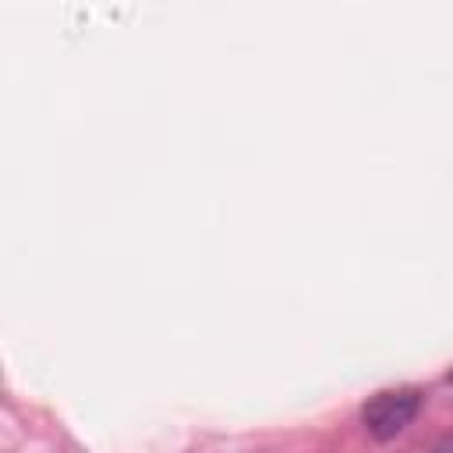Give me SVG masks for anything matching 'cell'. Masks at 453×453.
Returning <instances> with one entry per match:
<instances>
[{
	"label": "cell",
	"mask_w": 453,
	"mask_h": 453,
	"mask_svg": "<svg viewBox=\"0 0 453 453\" xmlns=\"http://www.w3.org/2000/svg\"><path fill=\"white\" fill-rule=\"evenodd\" d=\"M449 382H453V372H449Z\"/></svg>",
	"instance_id": "obj_3"
},
{
	"label": "cell",
	"mask_w": 453,
	"mask_h": 453,
	"mask_svg": "<svg viewBox=\"0 0 453 453\" xmlns=\"http://www.w3.org/2000/svg\"><path fill=\"white\" fill-rule=\"evenodd\" d=\"M418 411H421V393L411 386H400V389L375 393L361 407V421L375 439H393L418 418Z\"/></svg>",
	"instance_id": "obj_1"
},
{
	"label": "cell",
	"mask_w": 453,
	"mask_h": 453,
	"mask_svg": "<svg viewBox=\"0 0 453 453\" xmlns=\"http://www.w3.org/2000/svg\"><path fill=\"white\" fill-rule=\"evenodd\" d=\"M439 453H453V439H446V442L439 446Z\"/></svg>",
	"instance_id": "obj_2"
}]
</instances>
